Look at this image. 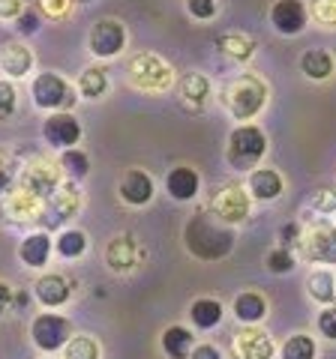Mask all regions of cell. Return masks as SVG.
Returning <instances> with one entry per match:
<instances>
[{
  "instance_id": "11",
  "label": "cell",
  "mask_w": 336,
  "mask_h": 359,
  "mask_svg": "<svg viewBox=\"0 0 336 359\" xmlns=\"http://www.w3.org/2000/svg\"><path fill=\"white\" fill-rule=\"evenodd\" d=\"M42 138L51 144L54 150H70L82 141V123H78L70 111H54V114L42 123Z\"/></svg>"
},
{
  "instance_id": "45",
  "label": "cell",
  "mask_w": 336,
  "mask_h": 359,
  "mask_svg": "<svg viewBox=\"0 0 336 359\" xmlns=\"http://www.w3.org/2000/svg\"><path fill=\"white\" fill-rule=\"evenodd\" d=\"M70 4H72V0H42V9H46L49 15L60 18V15H66V9H70Z\"/></svg>"
},
{
  "instance_id": "6",
  "label": "cell",
  "mask_w": 336,
  "mask_h": 359,
  "mask_svg": "<svg viewBox=\"0 0 336 359\" xmlns=\"http://www.w3.org/2000/svg\"><path fill=\"white\" fill-rule=\"evenodd\" d=\"M33 105L46 108V111H70L75 105V90L70 87V81L54 72H39L33 78Z\"/></svg>"
},
{
  "instance_id": "38",
  "label": "cell",
  "mask_w": 336,
  "mask_h": 359,
  "mask_svg": "<svg viewBox=\"0 0 336 359\" xmlns=\"http://www.w3.org/2000/svg\"><path fill=\"white\" fill-rule=\"evenodd\" d=\"M15 162H13V156H9L6 150H0V195H6L9 189H13L15 183Z\"/></svg>"
},
{
  "instance_id": "41",
  "label": "cell",
  "mask_w": 336,
  "mask_h": 359,
  "mask_svg": "<svg viewBox=\"0 0 336 359\" xmlns=\"http://www.w3.org/2000/svg\"><path fill=\"white\" fill-rule=\"evenodd\" d=\"M318 332L324 335V339L336 341V306H328L318 314Z\"/></svg>"
},
{
  "instance_id": "18",
  "label": "cell",
  "mask_w": 336,
  "mask_h": 359,
  "mask_svg": "<svg viewBox=\"0 0 336 359\" xmlns=\"http://www.w3.org/2000/svg\"><path fill=\"white\" fill-rule=\"evenodd\" d=\"M33 297H37L46 309H60L70 302L72 297V285L66 282L63 276L58 273H49V276H39L37 285H33Z\"/></svg>"
},
{
  "instance_id": "29",
  "label": "cell",
  "mask_w": 336,
  "mask_h": 359,
  "mask_svg": "<svg viewBox=\"0 0 336 359\" xmlns=\"http://www.w3.org/2000/svg\"><path fill=\"white\" fill-rule=\"evenodd\" d=\"M306 290L316 302L330 306V302L336 299V276L330 273V269H312L309 278H306Z\"/></svg>"
},
{
  "instance_id": "14",
  "label": "cell",
  "mask_w": 336,
  "mask_h": 359,
  "mask_svg": "<svg viewBox=\"0 0 336 359\" xmlns=\"http://www.w3.org/2000/svg\"><path fill=\"white\" fill-rule=\"evenodd\" d=\"M174 99H177V105H181L183 111H189V114H195V111H205L207 99H210V81H207V75H201V72L183 75L181 81H177V87H174Z\"/></svg>"
},
{
  "instance_id": "42",
  "label": "cell",
  "mask_w": 336,
  "mask_h": 359,
  "mask_svg": "<svg viewBox=\"0 0 336 359\" xmlns=\"http://www.w3.org/2000/svg\"><path fill=\"white\" fill-rule=\"evenodd\" d=\"M186 9L193 18H214L217 15V0H186Z\"/></svg>"
},
{
  "instance_id": "9",
  "label": "cell",
  "mask_w": 336,
  "mask_h": 359,
  "mask_svg": "<svg viewBox=\"0 0 336 359\" xmlns=\"http://www.w3.org/2000/svg\"><path fill=\"white\" fill-rule=\"evenodd\" d=\"M297 245H300V252H304L306 261L336 266V228L330 222L309 224V228L300 233Z\"/></svg>"
},
{
  "instance_id": "32",
  "label": "cell",
  "mask_w": 336,
  "mask_h": 359,
  "mask_svg": "<svg viewBox=\"0 0 336 359\" xmlns=\"http://www.w3.org/2000/svg\"><path fill=\"white\" fill-rule=\"evenodd\" d=\"M58 165H60V171H63L66 177L75 180V183L91 174V159H87V153H84V150H78V147L63 150V153H60V159H58Z\"/></svg>"
},
{
  "instance_id": "36",
  "label": "cell",
  "mask_w": 336,
  "mask_h": 359,
  "mask_svg": "<svg viewBox=\"0 0 336 359\" xmlns=\"http://www.w3.org/2000/svg\"><path fill=\"white\" fill-rule=\"evenodd\" d=\"M306 13L316 18L321 27H336V0H312Z\"/></svg>"
},
{
  "instance_id": "7",
  "label": "cell",
  "mask_w": 336,
  "mask_h": 359,
  "mask_svg": "<svg viewBox=\"0 0 336 359\" xmlns=\"http://www.w3.org/2000/svg\"><path fill=\"white\" fill-rule=\"evenodd\" d=\"M210 212H214L217 222L228 224V228L231 224L246 222L250 212H252V198H250V192H246V186H240V183L222 186L214 195V201H210Z\"/></svg>"
},
{
  "instance_id": "37",
  "label": "cell",
  "mask_w": 336,
  "mask_h": 359,
  "mask_svg": "<svg viewBox=\"0 0 336 359\" xmlns=\"http://www.w3.org/2000/svg\"><path fill=\"white\" fill-rule=\"evenodd\" d=\"M267 269L276 276H285L295 269V255H291L288 249H273L271 255H267Z\"/></svg>"
},
{
  "instance_id": "10",
  "label": "cell",
  "mask_w": 336,
  "mask_h": 359,
  "mask_svg": "<svg viewBox=\"0 0 336 359\" xmlns=\"http://www.w3.org/2000/svg\"><path fill=\"white\" fill-rule=\"evenodd\" d=\"M87 45H91V51L103 60L117 57V54L127 48V27H123L117 18H99L91 30V36H87Z\"/></svg>"
},
{
  "instance_id": "4",
  "label": "cell",
  "mask_w": 336,
  "mask_h": 359,
  "mask_svg": "<svg viewBox=\"0 0 336 359\" xmlns=\"http://www.w3.org/2000/svg\"><path fill=\"white\" fill-rule=\"evenodd\" d=\"M129 81L132 87L144 90V93H165V90L174 87V69L160 54L141 51L129 60Z\"/></svg>"
},
{
  "instance_id": "33",
  "label": "cell",
  "mask_w": 336,
  "mask_h": 359,
  "mask_svg": "<svg viewBox=\"0 0 336 359\" xmlns=\"http://www.w3.org/2000/svg\"><path fill=\"white\" fill-rule=\"evenodd\" d=\"M63 359H103V351H99V341L91 339V335H72L63 344Z\"/></svg>"
},
{
  "instance_id": "2",
  "label": "cell",
  "mask_w": 336,
  "mask_h": 359,
  "mask_svg": "<svg viewBox=\"0 0 336 359\" xmlns=\"http://www.w3.org/2000/svg\"><path fill=\"white\" fill-rule=\"evenodd\" d=\"M264 153H267V138L255 123H240L238 129H231L226 144V162L234 171H255V165L261 162Z\"/></svg>"
},
{
  "instance_id": "31",
  "label": "cell",
  "mask_w": 336,
  "mask_h": 359,
  "mask_svg": "<svg viewBox=\"0 0 336 359\" xmlns=\"http://www.w3.org/2000/svg\"><path fill=\"white\" fill-rule=\"evenodd\" d=\"M54 249H58V255L66 257V261H75V257H82L87 252V233L78 228L60 231V237L54 240Z\"/></svg>"
},
{
  "instance_id": "25",
  "label": "cell",
  "mask_w": 336,
  "mask_h": 359,
  "mask_svg": "<svg viewBox=\"0 0 336 359\" xmlns=\"http://www.w3.org/2000/svg\"><path fill=\"white\" fill-rule=\"evenodd\" d=\"M300 72H304L309 81H328V78L333 75V57H330V51H324V48L304 51V57H300Z\"/></svg>"
},
{
  "instance_id": "17",
  "label": "cell",
  "mask_w": 336,
  "mask_h": 359,
  "mask_svg": "<svg viewBox=\"0 0 336 359\" xmlns=\"http://www.w3.org/2000/svg\"><path fill=\"white\" fill-rule=\"evenodd\" d=\"M117 192H120V201H127L129 207H144L153 201V180H150V174L132 168V171H127L120 177Z\"/></svg>"
},
{
  "instance_id": "34",
  "label": "cell",
  "mask_w": 336,
  "mask_h": 359,
  "mask_svg": "<svg viewBox=\"0 0 336 359\" xmlns=\"http://www.w3.org/2000/svg\"><path fill=\"white\" fill-rule=\"evenodd\" d=\"M283 359H316L318 353V347H316V339L306 332H295L291 339L283 344Z\"/></svg>"
},
{
  "instance_id": "39",
  "label": "cell",
  "mask_w": 336,
  "mask_h": 359,
  "mask_svg": "<svg viewBox=\"0 0 336 359\" xmlns=\"http://www.w3.org/2000/svg\"><path fill=\"white\" fill-rule=\"evenodd\" d=\"M309 204H312V210H318V212H336V192L333 189H316L312 192V198H309Z\"/></svg>"
},
{
  "instance_id": "8",
  "label": "cell",
  "mask_w": 336,
  "mask_h": 359,
  "mask_svg": "<svg viewBox=\"0 0 336 359\" xmlns=\"http://www.w3.org/2000/svg\"><path fill=\"white\" fill-rule=\"evenodd\" d=\"M30 339L39 351L54 353V351H63V344L72 339V323L63 318V314H37L30 323Z\"/></svg>"
},
{
  "instance_id": "43",
  "label": "cell",
  "mask_w": 336,
  "mask_h": 359,
  "mask_svg": "<svg viewBox=\"0 0 336 359\" xmlns=\"http://www.w3.org/2000/svg\"><path fill=\"white\" fill-rule=\"evenodd\" d=\"M21 13H25V4H21V0H0V18L15 21Z\"/></svg>"
},
{
  "instance_id": "27",
  "label": "cell",
  "mask_w": 336,
  "mask_h": 359,
  "mask_svg": "<svg viewBox=\"0 0 336 359\" xmlns=\"http://www.w3.org/2000/svg\"><path fill=\"white\" fill-rule=\"evenodd\" d=\"M214 45L219 54H226L231 60H250L255 54V39L246 36V33H222V36H217Z\"/></svg>"
},
{
  "instance_id": "40",
  "label": "cell",
  "mask_w": 336,
  "mask_h": 359,
  "mask_svg": "<svg viewBox=\"0 0 336 359\" xmlns=\"http://www.w3.org/2000/svg\"><path fill=\"white\" fill-rule=\"evenodd\" d=\"M15 30L21 33V36H30V33H37L39 30V13H37V9H27L25 6V13L15 18Z\"/></svg>"
},
{
  "instance_id": "44",
  "label": "cell",
  "mask_w": 336,
  "mask_h": 359,
  "mask_svg": "<svg viewBox=\"0 0 336 359\" xmlns=\"http://www.w3.org/2000/svg\"><path fill=\"white\" fill-rule=\"evenodd\" d=\"M189 359H222V353H219V347H214V344H195L193 353H189Z\"/></svg>"
},
{
  "instance_id": "28",
  "label": "cell",
  "mask_w": 336,
  "mask_h": 359,
  "mask_svg": "<svg viewBox=\"0 0 336 359\" xmlns=\"http://www.w3.org/2000/svg\"><path fill=\"white\" fill-rule=\"evenodd\" d=\"M189 318H193V323L198 330H214L222 320V302L210 299V297H201L189 306Z\"/></svg>"
},
{
  "instance_id": "22",
  "label": "cell",
  "mask_w": 336,
  "mask_h": 359,
  "mask_svg": "<svg viewBox=\"0 0 336 359\" xmlns=\"http://www.w3.org/2000/svg\"><path fill=\"white\" fill-rule=\"evenodd\" d=\"M33 69V51L21 42H9L0 48V72L6 78H25Z\"/></svg>"
},
{
  "instance_id": "47",
  "label": "cell",
  "mask_w": 336,
  "mask_h": 359,
  "mask_svg": "<svg viewBox=\"0 0 336 359\" xmlns=\"http://www.w3.org/2000/svg\"><path fill=\"white\" fill-rule=\"evenodd\" d=\"M15 302V294H13V287H9L6 282H0V314H6L9 306Z\"/></svg>"
},
{
  "instance_id": "20",
  "label": "cell",
  "mask_w": 336,
  "mask_h": 359,
  "mask_svg": "<svg viewBox=\"0 0 336 359\" xmlns=\"http://www.w3.org/2000/svg\"><path fill=\"white\" fill-rule=\"evenodd\" d=\"M105 264L115 269V273H129V269H136V264H138V245H136V240L127 237V233L115 237L105 245Z\"/></svg>"
},
{
  "instance_id": "23",
  "label": "cell",
  "mask_w": 336,
  "mask_h": 359,
  "mask_svg": "<svg viewBox=\"0 0 336 359\" xmlns=\"http://www.w3.org/2000/svg\"><path fill=\"white\" fill-rule=\"evenodd\" d=\"M198 186H201V180L198 174L193 171V168H172L165 177V189H168V195H172L174 201H193L198 195Z\"/></svg>"
},
{
  "instance_id": "19",
  "label": "cell",
  "mask_w": 336,
  "mask_h": 359,
  "mask_svg": "<svg viewBox=\"0 0 336 359\" xmlns=\"http://www.w3.org/2000/svg\"><path fill=\"white\" fill-rule=\"evenodd\" d=\"M246 189H250V198L255 201H276L279 195H283V177H279V171H273V168H255V171H250V180H246Z\"/></svg>"
},
{
  "instance_id": "48",
  "label": "cell",
  "mask_w": 336,
  "mask_h": 359,
  "mask_svg": "<svg viewBox=\"0 0 336 359\" xmlns=\"http://www.w3.org/2000/svg\"><path fill=\"white\" fill-rule=\"evenodd\" d=\"M72 4H91V0H72Z\"/></svg>"
},
{
  "instance_id": "35",
  "label": "cell",
  "mask_w": 336,
  "mask_h": 359,
  "mask_svg": "<svg viewBox=\"0 0 336 359\" xmlns=\"http://www.w3.org/2000/svg\"><path fill=\"white\" fill-rule=\"evenodd\" d=\"M18 108V90L9 78H0V120H9Z\"/></svg>"
},
{
  "instance_id": "46",
  "label": "cell",
  "mask_w": 336,
  "mask_h": 359,
  "mask_svg": "<svg viewBox=\"0 0 336 359\" xmlns=\"http://www.w3.org/2000/svg\"><path fill=\"white\" fill-rule=\"evenodd\" d=\"M279 237H283V245H279V249H288V252H291V243H297V237H300V228H297V224H285Z\"/></svg>"
},
{
  "instance_id": "21",
  "label": "cell",
  "mask_w": 336,
  "mask_h": 359,
  "mask_svg": "<svg viewBox=\"0 0 336 359\" xmlns=\"http://www.w3.org/2000/svg\"><path fill=\"white\" fill-rule=\"evenodd\" d=\"M51 249H54V243H51L49 233H46V231H37V233H27V237L21 240L18 257H21V264H25V266L39 269V266L49 264Z\"/></svg>"
},
{
  "instance_id": "15",
  "label": "cell",
  "mask_w": 336,
  "mask_h": 359,
  "mask_svg": "<svg viewBox=\"0 0 336 359\" xmlns=\"http://www.w3.org/2000/svg\"><path fill=\"white\" fill-rule=\"evenodd\" d=\"M306 21H309V13L300 0H276L271 6V25L276 27V33H283V36L304 33Z\"/></svg>"
},
{
  "instance_id": "24",
  "label": "cell",
  "mask_w": 336,
  "mask_h": 359,
  "mask_svg": "<svg viewBox=\"0 0 336 359\" xmlns=\"http://www.w3.org/2000/svg\"><path fill=\"white\" fill-rule=\"evenodd\" d=\"M193 347H195V339H193V332H189L186 327H168L162 332V353L168 359H189V353H193Z\"/></svg>"
},
{
  "instance_id": "3",
  "label": "cell",
  "mask_w": 336,
  "mask_h": 359,
  "mask_svg": "<svg viewBox=\"0 0 336 359\" xmlns=\"http://www.w3.org/2000/svg\"><path fill=\"white\" fill-rule=\"evenodd\" d=\"M222 102L234 120H252L267 102V87L255 75H238L222 90Z\"/></svg>"
},
{
  "instance_id": "30",
  "label": "cell",
  "mask_w": 336,
  "mask_h": 359,
  "mask_svg": "<svg viewBox=\"0 0 336 359\" xmlns=\"http://www.w3.org/2000/svg\"><path fill=\"white\" fill-rule=\"evenodd\" d=\"M105 90H108V72L103 66H87L82 78H78V93L84 99H103Z\"/></svg>"
},
{
  "instance_id": "5",
  "label": "cell",
  "mask_w": 336,
  "mask_h": 359,
  "mask_svg": "<svg viewBox=\"0 0 336 359\" xmlns=\"http://www.w3.org/2000/svg\"><path fill=\"white\" fill-rule=\"evenodd\" d=\"M60 183H63L60 165L46 162V159H37V162H30L18 171V189H25V192H30L33 198H39L42 204L58 192Z\"/></svg>"
},
{
  "instance_id": "12",
  "label": "cell",
  "mask_w": 336,
  "mask_h": 359,
  "mask_svg": "<svg viewBox=\"0 0 336 359\" xmlns=\"http://www.w3.org/2000/svg\"><path fill=\"white\" fill-rule=\"evenodd\" d=\"M42 210H46V204H42L39 198H33L30 192H25V189H9V192L0 198V216L9 219V222H37L42 216Z\"/></svg>"
},
{
  "instance_id": "26",
  "label": "cell",
  "mask_w": 336,
  "mask_h": 359,
  "mask_svg": "<svg viewBox=\"0 0 336 359\" xmlns=\"http://www.w3.org/2000/svg\"><path fill=\"white\" fill-rule=\"evenodd\" d=\"M264 314H267V302H264L261 294H255V290L238 294V299H234V318H238L240 323H246V327L264 320Z\"/></svg>"
},
{
  "instance_id": "13",
  "label": "cell",
  "mask_w": 336,
  "mask_h": 359,
  "mask_svg": "<svg viewBox=\"0 0 336 359\" xmlns=\"http://www.w3.org/2000/svg\"><path fill=\"white\" fill-rule=\"evenodd\" d=\"M78 210H82V192H78L75 180H70V183H60L58 192L46 201L42 216H46V224H60L66 219H72Z\"/></svg>"
},
{
  "instance_id": "16",
  "label": "cell",
  "mask_w": 336,
  "mask_h": 359,
  "mask_svg": "<svg viewBox=\"0 0 336 359\" xmlns=\"http://www.w3.org/2000/svg\"><path fill=\"white\" fill-rule=\"evenodd\" d=\"M231 347H234V356L238 359H273V353H276L273 339L264 330H255V327L240 330L234 335Z\"/></svg>"
},
{
  "instance_id": "1",
  "label": "cell",
  "mask_w": 336,
  "mask_h": 359,
  "mask_svg": "<svg viewBox=\"0 0 336 359\" xmlns=\"http://www.w3.org/2000/svg\"><path fill=\"white\" fill-rule=\"evenodd\" d=\"M183 245L198 261L214 264L234 249V231L228 224L217 222L214 216H207V212H195L183 228Z\"/></svg>"
}]
</instances>
